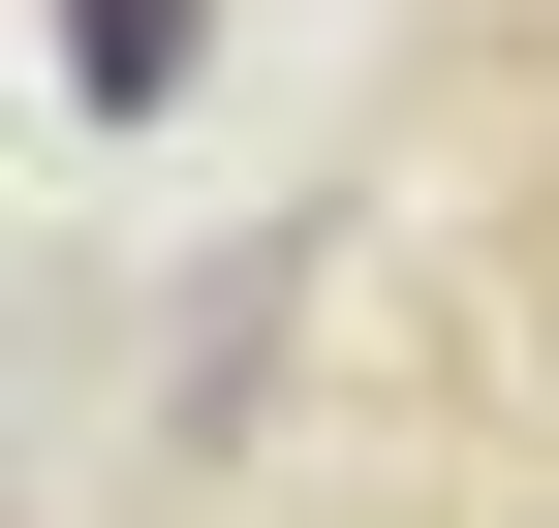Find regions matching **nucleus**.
<instances>
[{
  "label": "nucleus",
  "mask_w": 559,
  "mask_h": 528,
  "mask_svg": "<svg viewBox=\"0 0 559 528\" xmlns=\"http://www.w3.org/2000/svg\"><path fill=\"white\" fill-rule=\"evenodd\" d=\"M187 32H218V0H62V94H94V124H156V94H187Z\"/></svg>",
  "instance_id": "1"
}]
</instances>
